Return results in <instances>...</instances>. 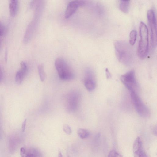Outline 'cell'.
I'll list each match as a JSON object with an SVG mask.
<instances>
[{
  "instance_id": "20",
  "label": "cell",
  "mask_w": 157,
  "mask_h": 157,
  "mask_svg": "<svg viewBox=\"0 0 157 157\" xmlns=\"http://www.w3.org/2000/svg\"><path fill=\"white\" fill-rule=\"evenodd\" d=\"M117 153L115 150L113 149L109 152L108 157H117Z\"/></svg>"
},
{
  "instance_id": "12",
  "label": "cell",
  "mask_w": 157,
  "mask_h": 157,
  "mask_svg": "<svg viewBox=\"0 0 157 157\" xmlns=\"http://www.w3.org/2000/svg\"><path fill=\"white\" fill-rule=\"evenodd\" d=\"M9 9L11 15L15 16L18 11L19 6L18 1L17 0H11L9 2Z\"/></svg>"
},
{
  "instance_id": "10",
  "label": "cell",
  "mask_w": 157,
  "mask_h": 157,
  "mask_svg": "<svg viewBox=\"0 0 157 157\" xmlns=\"http://www.w3.org/2000/svg\"><path fill=\"white\" fill-rule=\"evenodd\" d=\"M86 74V76L84 80V84L87 90L91 91L95 89L96 86L95 82L93 78V74L91 71L88 70Z\"/></svg>"
},
{
  "instance_id": "17",
  "label": "cell",
  "mask_w": 157,
  "mask_h": 157,
  "mask_svg": "<svg viewBox=\"0 0 157 157\" xmlns=\"http://www.w3.org/2000/svg\"><path fill=\"white\" fill-rule=\"evenodd\" d=\"M137 36V32L134 30L131 31L130 33L129 43L131 45H133L135 43Z\"/></svg>"
},
{
  "instance_id": "25",
  "label": "cell",
  "mask_w": 157,
  "mask_h": 157,
  "mask_svg": "<svg viewBox=\"0 0 157 157\" xmlns=\"http://www.w3.org/2000/svg\"><path fill=\"white\" fill-rule=\"evenodd\" d=\"M2 70H1V68L0 67V82L1 79V76H2Z\"/></svg>"
},
{
  "instance_id": "7",
  "label": "cell",
  "mask_w": 157,
  "mask_h": 157,
  "mask_svg": "<svg viewBox=\"0 0 157 157\" xmlns=\"http://www.w3.org/2000/svg\"><path fill=\"white\" fill-rule=\"evenodd\" d=\"M85 2L82 0H74L70 2L66 8L65 17L68 18L71 16L76 11L78 8L84 5Z\"/></svg>"
},
{
  "instance_id": "19",
  "label": "cell",
  "mask_w": 157,
  "mask_h": 157,
  "mask_svg": "<svg viewBox=\"0 0 157 157\" xmlns=\"http://www.w3.org/2000/svg\"><path fill=\"white\" fill-rule=\"evenodd\" d=\"M5 32V28L2 22L0 21V36H3Z\"/></svg>"
},
{
  "instance_id": "5",
  "label": "cell",
  "mask_w": 157,
  "mask_h": 157,
  "mask_svg": "<svg viewBox=\"0 0 157 157\" xmlns=\"http://www.w3.org/2000/svg\"><path fill=\"white\" fill-rule=\"evenodd\" d=\"M147 18L150 28L151 44L153 47L157 44V26L155 15L153 10H149L147 12Z\"/></svg>"
},
{
  "instance_id": "26",
  "label": "cell",
  "mask_w": 157,
  "mask_h": 157,
  "mask_svg": "<svg viewBox=\"0 0 157 157\" xmlns=\"http://www.w3.org/2000/svg\"><path fill=\"white\" fill-rule=\"evenodd\" d=\"M117 157H122L121 155L118 154L117 153Z\"/></svg>"
},
{
  "instance_id": "3",
  "label": "cell",
  "mask_w": 157,
  "mask_h": 157,
  "mask_svg": "<svg viewBox=\"0 0 157 157\" xmlns=\"http://www.w3.org/2000/svg\"><path fill=\"white\" fill-rule=\"evenodd\" d=\"M56 68L59 78L63 80H69L74 77V75L67 62L61 58H57L55 62Z\"/></svg>"
},
{
  "instance_id": "11",
  "label": "cell",
  "mask_w": 157,
  "mask_h": 157,
  "mask_svg": "<svg viewBox=\"0 0 157 157\" xmlns=\"http://www.w3.org/2000/svg\"><path fill=\"white\" fill-rule=\"evenodd\" d=\"M27 69L23 67H21L20 69L17 72L15 77V81L16 83L20 84L25 77Z\"/></svg>"
},
{
  "instance_id": "22",
  "label": "cell",
  "mask_w": 157,
  "mask_h": 157,
  "mask_svg": "<svg viewBox=\"0 0 157 157\" xmlns=\"http://www.w3.org/2000/svg\"><path fill=\"white\" fill-rule=\"evenodd\" d=\"M105 71L106 75L107 78L109 79L111 77V75L110 74L109 71L108 69L107 68H106L105 70Z\"/></svg>"
},
{
  "instance_id": "14",
  "label": "cell",
  "mask_w": 157,
  "mask_h": 157,
  "mask_svg": "<svg viewBox=\"0 0 157 157\" xmlns=\"http://www.w3.org/2000/svg\"><path fill=\"white\" fill-rule=\"evenodd\" d=\"M18 144L17 139L15 137H11L9 141V149L12 153L14 152L16 150Z\"/></svg>"
},
{
  "instance_id": "1",
  "label": "cell",
  "mask_w": 157,
  "mask_h": 157,
  "mask_svg": "<svg viewBox=\"0 0 157 157\" xmlns=\"http://www.w3.org/2000/svg\"><path fill=\"white\" fill-rule=\"evenodd\" d=\"M116 56L123 64L128 66L133 61L134 56L132 48L129 44L124 40H117L114 43Z\"/></svg>"
},
{
  "instance_id": "6",
  "label": "cell",
  "mask_w": 157,
  "mask_h": 157,
  "mask_svg": "<svg viewBox=\"0 0 157 157\" xmlns=\"http://www.w3.org/2000/svg\"><path fill=\"white\" fill-rule=\"evenodd\" d=\"M121 80L125 86L130 91L134 90L136 85L135 73L131 70L122 75L120 77Z\"/></svg>"
},
{
  "instance_id": "16",
  "label": "cell",
  "mask_w": 157,
  "mask_h": 157,
  "mask_svg": "<svg viewBox=\"0 0 157 157\" xmlns=\"http://www.w3.org/2000/svg\"><path fill=\"white\" fill-rule=\"evenodd\" d=\"M38 70L40 79L42 82H43L46 77L44 66L42 65H39L38 67Z\"/></svg>"
},
{
  "instance_id": "13",
  "label": "cell",
  "mask_w": 157,
  "mask_h": 157,
  "mask_svg": "<svg viewBox=\"0 0 157 157\" xmlns=\"http://www.w3.org/2000/svg\"><path fill=\"white\" fill-rule=\"evenodd\" d=\"M130 1L128 0L119 1V7L122 12L125 13L128 12L130 6Z\"/></svg>"
},
{
  "instance_id": "2",
  "label": "cell",
  "mask_w": 157,
  "mask_h": 157,
  "mask_svg": "<svg viewBox=\"0 0 157 157\" xmlns=\"http://www.w3.org/2000/svg\"><path fill=\"white\" fill-rule=\"evenodd\" d=\"M139 33L140 39L137 50L139 58L143 59L147 57L148 52V32L146 25L141 22L140 24Z\"/></svg>"
},
{
  "instance_id": "9",
  "label": "cell",
  "mask_w": 157,
  "mask_h": 157,
  "mask_svg": "<svg viewBox=\"0 0 157 157\" xmlns=\"http://www.w3.org/2000/svg\"><path fill=\"white\" fill-rule=\"evenodd\" d=\"M21 157H42L41 153L37 149L34 148H25L22 147L20 149Z\"/></svg>"
},
{
  "instance_id": "23",
  "label": "cell",
  "mask_w": 157,
  "mask_h": 157,
  "mask_svg": "<svg viewBox=\"0 0 157 157\" xmlns=\"http://www.w3.org/2000/svg\"><path fill=\"white\" fill-rule=\"evenodd\" d=\"M152 130L153 132L154 133V134L156 135V127L154 126L152 128Z\"/></svg>"
},
{
  "instance_id": "27",
  "label": "cell",
  "mask_w": 157,
  "mask_h": 157,
  "mask_svg": "<svg viewBox=\"0 0 157 157\" xmlns=\"http://www.w3.org/2000/svg\"><path fill=\"white\" fill-rule=\"evenodd\" d=\"M1 138V133H0V139Z\"/></svg>"
},
{
  "instance_id": "8",
  "label": "cell",
  "mask_w": 157,
  "mask_h": 157,
  "mask_svg": "<svg viewBox=\"0 0 157 157\" xmlns=\"http://www.w3.org/2000/svg\"><path fill=\"white\" fill-rule=\"evenodd\" d=\"M134 157H148L143 147L140 137H138L135 140L133 146Z\"/></svg>"
},
{
  "instance_id": "15",
  "label": "cell",
  "mask_w": 157,
  "mask_h": 157,
  "mask_svg": "<svg viewBox=\"0 0 157 157\" xmlns=\"http://www.w3.org/2000/svg\"><path fill=\"white\" fill-rule=\"evenodd\" d=\"M77 133L78 136L81 139H85L87 138L89 135V132L84 129L80 128L77 131Z\"/></svg>"
},
{
  "instance_id": "24",
  "label": "cell",
  "mask_w": 157,
  "mask_h": 157,
  "mask_svg": "<svg viewBox=\"0 0 157 157\" xmlns=\"http://www.w3.org/2000/svg\"><path fill=\"white\" fill-rule=\"evenodd\" d=\"M58 157H63L62 154L60 151L59 152L58 154Z\"/></svg>"
},
{
  "instance_id": "21",
  "label": "cell",
  "mask_w": 157,
  "mask_h": 157,
  "mask_svg": "<svg viewBox=\"0 0 157 157\" xmlns=\"http://www.w3.org/2000/svg\"><path fill=\"white\" fill-rule=\"evenodd\" d=\"M26 119H25L24 120V121L22 124V131L23 132H24L25 130V126H26Z\"/></svg>"
},
{
  "instance_id": "4",
  "label": "cell",
  "mask_w": 157,
  "mask_h": 157,
  "mask_svg": "<svg viewBox=\"0 0 157 157\" xmlns=\"http://www.w3.org/2000/svg\"><path fill=\"white\" fill-rule=\"evenodd\" d=\"M132 101L138 113L141 117H147L149 116L150 111L135 90L130 91Z\"/></svg>"
},
{
  "instance_id": "18",
  "label": "cell",
  "mask_w": 157,
  "mask_h": 157,
  "mask_svg": "<svg viewBox=\"0 0 157 157\" xmlns=\"http://www.w3.org/2000/svg\"><path fill=\"white\" fill-rule=\"evenodd\" d=\"M64 132L67 134L70 135L71 133V130L70 127L67 124H64L63 127Z\"/></svg>"
}]
</instances>
